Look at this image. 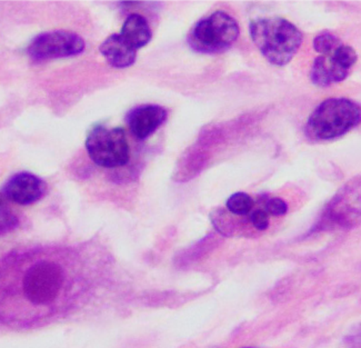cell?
Listing matches in <instances>:
<instances>
[{
  "mask_svg": "<svg viewBox=\"0 0 361 348\" xmlns=\"http://www.w3.org/2000/svg\"><path fill=\"white\" fill-rule=\"evenodd\" d=\"M9 294H17L35 309H49L63 296L71 294L77 285H82V268L63 264L57 259H35L34 262L16 268L8 274Z\"/></svg>",
  "mask_w": 361,
  "mask_h": 348,
  "instance_id": "1",
  "label": "cell"
},
{
  "mask_svg": "<svg viewBox=\"0 0 361 348\" xmlns=\"http://www.w3.org/2000/svg\"><path fill=\"white\" fill-rule=\"evenodd\" d=\"M252 42L271 65L290 63L302 44V32L293 23L281 17L257 18L249 25Z\"/></svg>",
  "mask_w": 361,
  "mask_h": 348,
  "instance_id": "2",
  "label": "cell"
},
{
  "mask_svg": "<svg viewBox=\"0 0 361 348\" xmlns=\"http://www.w3.org/2000/svg\"><path fill=\"white\" fill-rule=\"evenodd\" d=\"M360 118V107L356 102L348 98H328L309 116L305 131L314 140H331L357 127Z\"/></svg>",
  "mask_w": 361,
  "mask_h": 348,
  "instance_id": "3",
  "label": "cell"
},
{
  "mask_svg": "<svg viewBox=\"0 0 361 348\" xmlns=\"http://www.w3.org/2000/svg\"><path fill=\"white\" fill-rule=\"evenodd\" d=\"M238 37L239 26L235 19L218 11L195 25L188 42L197 53L219 54L231 48Z\"/></svg>",
  "mask_w": 361,
  "mask_h": 348,
  "instance_id": "4",
  "label": "cell"
},
{
  "mask_svg": "<svg viewBox=\"0 0 361 348\" xmlns=\"http://www.w3.org/2000/svg\"><path fill=\"white\" fill-rule=\"evenodd\" d=\"M86 148L96 165L117 168L128 164L130 158L128 142L123 128L94 126L86 139Z\"/></svg>",
  "mask_w": 361,
  "mask_h": 348,
  "instance_id": "5",
  "label": "cell"
},
{
  "mask_svg": "<svg viewBox=\"0 0 361 348\" xmlns=\"http://www.w3.org/2000/svg\"><path fill=\"white\" fill-rule=\"evenodd\" d=\"M356 61V50L345 44L333 53L320 55L314 59L310 71L312 84L328 87L345 80Z\"/></svg>",
  "mask_w": 361,
  "mask_h": 348,
  "instance_id": "6",
  "label": "cell"
},
{
  "mask_svg": "<svg viewBox=\"0 0 361 348\" xmlns=\"http://www.w3.org/2000/svg\"><path fill=\"white\" fill-rule=\"evenodd\" d=\"M85 50L82 37L71 32L57 30L35 37L28 46V55L34 61H48L56 58L71 57Z\"/></svg>",
  "mask_w": 361,
  "mask_h": 348,
  "instance_id": "7",
  "label": "cell"
},
{
  "mask_svg": "<svg viewBox=\"0 0 361 348\" xmlns=\"http://www.w3.org/2000/svg\"><path fill=\"white\" fill-rule=\"evenodd\" d=\"M46 184L30 173H19L13 176L3 189L5 198L19 205H30L38 202L45 194Z\"/></svg>",
  "mask_w": 361,
  "mask_h": 348,
  "instance_id": "8",
  "label": "cell"
},
{
  "mask_svg": "<svg viewBox=\"0 0 361 348\" xmlns=\"http://www.w3.org/2000/svg\"><path fill=\"white\" fill-rule=\"evenodd\" d=\"M167 115V110L161 106H138L129 112L127 124L136 138L146 139L165 123Z\"/></svg>",
  "mask_w": 361,
  "mask_h": 348,
  "instance_id": "9",
  "label": "cell"
},
{
  "mask_svg": "<svg viewBox=\"0 0 361 348\" xmlns=\"http://www.w3.org/2000/svg\"><path fill=\"white\" fill-rule=\"evenodd\" d=\"M100 53L115 68H126L134 65L137 58V50L131 47L121 34L108 37L100 45Z\"/></svg>",
  "mask_w": 361,
  "mask_h": 348,
  "instance_id": "10",
  "label": "cell"
},
{
  "mask_svg": "<svg viewBox=\"0 0 361 348\" xmlns=\"http://www.w3.org/2000/svg\"><path fill=\"white\" fill-rule=\"evenodd\" d=\"M121 36L131 47L138 50L152 40V32L144 16L139 13H131L123 23Z\"/></svg>",
  "mask_w": 361,
  "mask_h": 348,
  "instance_id": "11",
  "label": "cell"
},
{
  "mask_svg": "<svg viewBox=\"0 0 361 348\" xmlns=\"http://www.w3.org/2000/svg\"><path fill=\"white\" fill-rule=\"evenodd\" d=\"M254 204V199L246 193H235L228 198L226 206L233 214L244 216L250 212Z\"/></svg>",
  "mask_w": 361,
  "mask_h": 348,
  "instance_id": "12",
  "label": "cell"
},
{
  "mask_svg": "<svg viewBox=\"0 0 361 348\" xmlns=\"http://www.w3.org/2000/svg\"><path fill=\"white\" fill-rule=\"evenodd\" d=\"M343 42L339 37L329 32H322L317 35L314 40V48L320 55H327L333 53L337 48L341 47Z\"/></svg>",
  "mask_w": 361,
  "mask_h": 348,
  "instance_id": "13",
  "label": "cell"
},
{
  "mask_svg": "<svg viewBox=\"0 0 361 348\" xmlns=\"http://www.w3.org/2000/svg\"><path fill=\"white\" fill-rule=\"evenodd\" d=\"M18 226V218L13 214L8 207L4 205L0 199V235L13 231Z\"/></svg>",
  "mask_w": 361,
  "mask_h": 348,
  "instance_id": "14",
  "label": "cell"
},
{
  "mask_svg": "<svg viewBox=\"0 0 361 348\" xmlns=\"http://www.w3.org/2000/svg\"><path fill=\"white\" fill-rule=\"evenodd\" d=\"M288 204L283 199L278 198V197L269 199L266 204V212L272 216H283L288 212Z\"/></svg>",
  "mask_w": 361,
  "mask_h": 348,
  "instance_id": "15",
  "label": "cell"
},
{
  "mask_svg": "<svg viewBox=\"0 0 361 348\" xmlns=\"http://www.w3.org/2000/svg\"><path fill=\"white\" fill-rule=\"evenodd\" d=\"M252 225L258 231H266L269 226V217L266 210H258L252 212Z\"/></svg>",
  "mask_w": 361,
  "mask_h": 348,
  "instance_id": "16",
  "label": "cell"
}]
</instances>
